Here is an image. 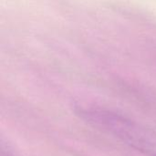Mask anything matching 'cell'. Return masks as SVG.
<instances>
[{
    "label": "cell",
    "instance_id": "obj_1",
    "mask_svg": "<svg viewBox=\"0 0 156 156\" xmlns=\"http://www.w3.org/2000/svg\"><path fill=\"white\" fill-rule=\"evenodd\" d=\"M79 115L86 122L107 133L137 152L156 156V133L137 122L103 109H80Z\"/></svg>",
    "mask_w": 156,
    "mask_h": 156
},
{
    "label": "cell",
    "instance_id": "obj_2",
    "mask_svg": "<svg viewBox=\"0 0 156 156\" xmlns=\"http://www.w3.org/2000/svg\"><path fill=\"white\" fill-rule=\"evenodd\" d=\"M1 156H13L8 151H5L4 149H2V153H1Z\"/></svg>",
    "mask_w": 156,
    "mask_h": 156
}]
</instances>
